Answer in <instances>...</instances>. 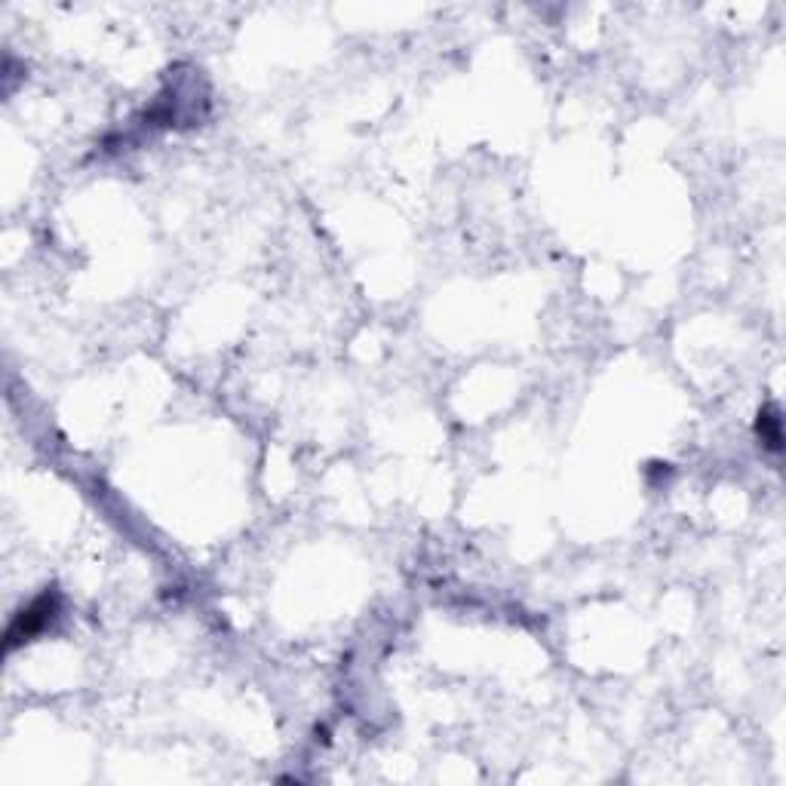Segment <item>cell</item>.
I'll return each mask as SVG.
<instances>
[{"label": "cell", "mask_w": 786, "mask_h": 786, "mask_svg": "<svg viewBox=\"0 0 786 786\" xmlns=\"http://www.w3.org/2000/svg\"><path fill=\"white\" fill-rule=\"evenodd\" d=\"M59 618V593L47 590L43 596H37L22 615H16V621L7 630V648H16V642H28L37 633L47 630L53 621Z\"/></svg>", "instance_id": "obj_1"}, {"label": "cell", "mask_w": 786, "mask_h": 786, "mask_svg": "<svg viewBox=\"0 0 786 786\" xmlns=\"http://www.w3.org/2000/svg\"><path fill=\"white\" fill-rule=\"evenodd\" d=\"M756 433H759V440L765 449L771 452H780L783 449V430H780V415L777 409H762L759 412V421H756Z\"/></svg>", "instance_id": "obj_2"}]
</instances>
